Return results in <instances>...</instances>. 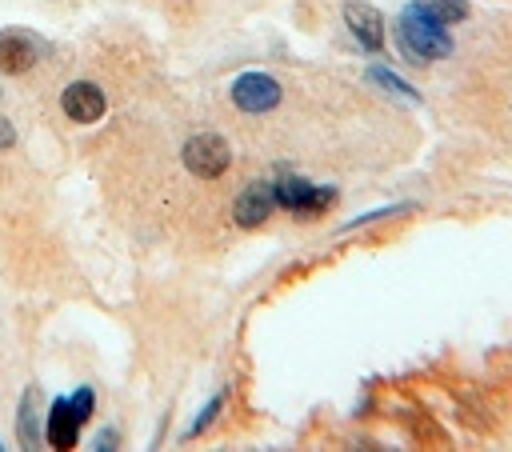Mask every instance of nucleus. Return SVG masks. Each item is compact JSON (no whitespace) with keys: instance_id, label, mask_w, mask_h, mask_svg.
Here are the masks:
<instances>
[{"instance_id":"nucleus-1","label":"nucleus","mask_w":512,"mask_h":452,"mask_svg":"<svg viewBox=\"0 0 512 452\" xmlns=\"http://www.w3.org/2000/svg\"><path fill=\"white\" fill-rule=\"evenodd\" d=\"M396 36H400V48L408 60H444L452 52V36H448V24L424 16L420 8H404L400 20H396Z\"/></svg>"},{"instance_id":"nucleus-2","label":"nucleus","mask_w":512,"mask_h":452,"mask_svg":"<svg viewBox=\"0 0 512 452\" xmlns=\"http://www.w3.org/2000/svg\"><path fill=\"white\" fill-rule=\"evenodd\" d=\"M92 408H96L92 388H76L68 400L60 396V400L52 404V412H48V444H52V448H60V452L76 448L80 424L92 416Z\"/></svg>"},{"instance_id":"nucleus-3","label":"nucleus","mask_w":512,"mask_h":452,"mask_svg":"<svg viewBox=\"0 0 512 452\" xmlns=\"http://www.w3.org/2000/svg\"><path fill=\"white\" fill-rule=\"evenodd\" d=\"M180 156H184V168H188L192 176H200V180H216V176H224L228 164H232V152H228L224 136H216V132H196V136L184 144Z\"/></svg>"},{"instance_id":"nucleus-4","label":"nucleus","mask_w":512,"mask_h":452,"mask_svg":"<svg viewBox=\"0 0 512 452\" xmlns=\"http://www.w3.org/2000/svg\"><path fill=\"white\" fill-rule=\"evenodd\" d=\"M272 192H276V204L296 212V216H320L336 200V188H320V184H308L300 176H280L272 184Z\"/></svg>"},{"instance_id":"nucleus-5","label":"nucleus","mask_w":512,"mask_h":452,"mask_svg":"<svg viewBox=\"0 0 512 452\" xmlns=\"http://www.w3.org/2000/svg\"><path fill=\"white\" fill-rule=\"evenodd\" d=\"M228 96H232V104H236L240 112L256 116V112H272V108L280 104V84H276V76H268V72H244V76L232 80Z\"/></svg>"},{"instance_id":"nucleus-6","label":"nucleus","mask_w":512,"mask_h":452,"mask_svg":"<svg viewBox=\"0 0 512 452\" xmlns=\"http://www.w3.org/2000/svg\"><path fill=\"white\" fill-rule=\"evenodd\" d=\"M40 56H44V40L32 36L28 28H4V32H0V72L20 76V72H28Z\"/></svg>"},{"instance_id":"nucleus-7","label":"nucleus","mask_w":512,"mask_h":452,"mask_svg":"<svg viewBox=\"0 0 512 452\" xmlns=\"http://www.w3.org/2000/svg\"><path fill=\"white\" fill-rule=\"evenodd\" d=\"M344 24L352 32V40L364 48V52H380L384 48V16L364 4V0H348L344 4Z\"/></svg>"},{"instance_id":"nucleus-8","label":"nucleus","mask_w":512,"mask_h":452,"mask_svg":"<svg viewBox=\"0 0 512 452\" xmlns=\"http://www.w3.org/2000/svg\"><path fill=\"white\" fill-rule=\"evenodd\" d=\"M60 108H64L68 120H76V124H92V120L104 116L108 100H104L100 84H92V80H76V84H68V88L60 92Z\"/></svg>"},{"instance_id":"nucleus-9","label":"nucleus","mask_w":512,"mask_h":452,"mask_svg":"<svg viewBox=\"0 0 512 452\" xmlns=\"http://www.w3.org/2000/svg\"><path fill=\"white\" fill-rule=\"evenodd\" d=\"M272 208H276V192H272V184H268V180H252V184L236 196L232 216H236L240 228H256V224H264V220L272 216Z\"/></svg>"},{"instance_id":"nucleus-10","label":"nucleus","mask_w":512,"mask_h":452,"mask_svg":"<svg viewBox=\"0 0 512 452\" xmlns=\"http://www.w3.org/2000/svg\"><path fill=\"white\" fill-rule=\"evenodd\" d=\"M412 8H420L424 16L440 20V24H460L468 20V0H412Z\"/></svg>"},{"instance_id":"nucleus-11","label":"nucleus","mask_w":512,"mask_h":452,"mask_svg":"<svg viewBox=\"0 0 512 452\" xmlns=\"http://www.w3.org/2000/svg\"><path fill=\"white\" fill-rule=\"evenodd\" d=\"M36 392L32 388H24V396H20V416H16V436H20V444L24 448H32L36 444Z\"/></svg>"},{"instance_id":"nucleus-12","label":"nucleus","mask_w":512,"mask_h":452,"mask_svg":"<svg viewBox=\"0 0 512 452\" xmlns=\"http://www.w3.org/2000/svg\"><path fill=\"white\" fill-rule=\"evenodd\" d=\"M368 80L380 84V88H388V92H396V96H404V100H420V92H416L408 80H400L396 72H388V68H380V64L368 68Z\"/></svg>"},{"instance_id":"nucleus-13","label":"nucleus","mask_w":512,"mask_h":452,"mask_svg":"<svg viewBox=\"0 0 512 452\" xmlns=\"http://www.w3.org/2000/svg\"><path fill=\"white\" fill-rule=\"evenodd\" d=\"M416 204H392V208H376V212H364L360 220H352V224H344L340 232H352V228H364V224H376V220H388V216H404V212H412Z\"/></svg>"},{"instance_id":"nucleus-14","label":"nucleus","mask_w":512,"mask_h":452,"mask_svg":"<svg viewBox=\"0 0 512 452\" xmlns=\"http://www.w3.org/2000/svg\"><path fill=\"white\" fill-rule=\"evenodd\" d=\"M220 408H224V396H212V400L200 408V416L188 424V432H184V436H200V432H204V428L216 420V412H220Z\"/></svg>"},{"instance_id":"nucleus-15","label":"nucleus","mask_w":512,"mask_h":452,"mask_svg":"<svg viewBox=\"0 0 512 452\" xmlns=\"http://www.w3.org/2000/svg\"><path fill=\"white\" fill-rule=\"evenodd\" d=\"M12 144H16V128L0 116V148H12Z\"/></svg>"},{"instance_id":"nucleus-16","label":"nucleus","mask_w":512,"mask_h":452,"mask_svg":"<svg viewBox=\"0 0 512 452\" xmlns=\"http://www.w3.org/2000/svg\"><path fill=\"white\" fill-rule=\"evenodd\" d=\"M96 448H104V452H108V448H116V432H112V428H104V432L96 436Z\"/></svg>"}]
</instances>
